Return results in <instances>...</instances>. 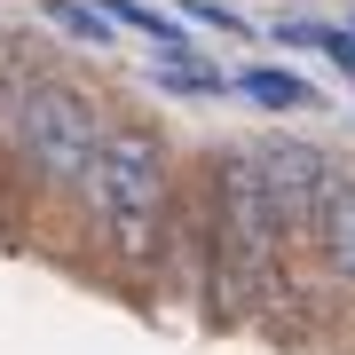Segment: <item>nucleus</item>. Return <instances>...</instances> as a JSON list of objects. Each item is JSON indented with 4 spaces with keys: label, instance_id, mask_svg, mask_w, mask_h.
Instances as JSON below:
<instances>
[{
    "label": "nucleus",
    "instance_id": "nucleus-4",
    "mask_svg": "<svg viewBox=\"0 0 355 355\" xmlns=\"http://www.w3.org/2000/svg\"><path fill=\"white\" fill-rule=\"evenodd\" d=\"M229 79H237V95L253 103V111H268V119H284V111H316V103H324L316 79L292 71V64H277V55H261V64H237Z\"/></svg>",
    "mask_w": 355,
    "mask_h": 355
},
{
    "label": "nucleus",
    "instance_id": "nucleus-8",
    "mask_svg": "<svg viewBox=\"0 0 355 355\" xmlns=\"http://www.w3.org/2000/svg\"><path fill=\"white\" fill-rule=\"evenodd\" d=\"M324 64L355 87V24H324Z\"/></svg>",
    "mask_w": 355,
    "mask_h": 355
},
{
    "label": "nucleus",
    "instance_id": "nucleus-9",
    "mask_svg": "<svg viewBox=\"0 0 355 355\" xmlns=\"http://www.w3.org/2000/svg\"><path fill=\"white\" fill-rule=\"evenodd\" d=\"M268 40H277L284 55H324V24H277Z\"/></svg>",
    "mask_w": 355,
    "mask_h": 355
},
{
    "label": "nucleus",
    "instance_id": "nucleus-1",
    "mask_svg": "<svg viewBox=\"0 0 355 355\" xmlns=\"http://www.w3.org/2000/svg\"><path fill=\"white\" fill-rule=\"evenodd\" d=\"M182 174L190 158L174 150V135L150 127V119H119L111 142H103V166L87 182V237L103 268L135 292V300H158L166 253H174V214H182Z\"/></svg>",
    "mask_w": 355,
    "mask_h": 355
},
{
    "label": "nucleus",
    "instance_id": "nucleus-5",
    "mask_svg": "<svg viewBox=\"0 0 355 355\" xmlns=\"http://www.w3.org/2000/svg\"><path fill=\"white\" fill-rule=\"evenodd\" d=\"M150 87L158 95H190V103H214V95H237V79L221 64H205V55L182 40V48H158L150 55Z\"/></svg>",
    "mask_w": 355,
    "mask_h": 355
},
{
    "label": "nucleus",
    "instance_id": "nucleus-3",
    "mask_svg": "<svg viewBox=\"0 0 355 355\" xmlns=\"http://www.w3.org/2000/svg\"><path fill=\"white\" fill-rule=\"evenodd\" d=\"M308 268L340 292V300H355V166L340 158V174L316 190V205H308Z\"/></svg>",
    "mask_w": 355,
    "mask_h": 355
},
{
    "label": "nucleus",
    "instance_id": "nucleus-6",
    "mask_svg": "<svg viewBox=\"0 0 355 355\" xmlns=\"http://www.w3.org/2000/svg\"><path fill=\"white\" fill-rule=\"evenodd\" d=\"M40 16H48L55 32H71L79 48H111V32H119L111 16L95 8V0H40Z\"/></svg>",
    "mask_w": 355,
    "mask_h": 355
},
{
    "label": "nucleus",
    "instance_id": "nucleus-2",
    "mask_svg": "<svg viewBox=\"0 0 355 355\" xmlns=\"http://www.w3.org/2000/svg\"><path fill=\"white\" fill-rule=\"evenodd\" d=\"M111 127H119V111H111L95 87L48 71V79L32 87V103L16 111V135H8L16 182H32L48 205H87V182H95V166H103Z\"/></svg>",
    "mask_w": 355,
    "mask_h": 355
},
{
    "label": "nucleus",
    "instance_id": "nucleus-7",
    "mask_svg": "<svg viewBox=\"0 0 355 355\" xmlns=\"http://www.w3.org/2000/svg\"><path fill=\"white\" fill-rule=\"evenodd\" d=\"M182 16H190L198 32H221V40H253V24H245L237 8H229V0H174Z\"/></svg>",
    "mask_w": 355,
    "mask_h": 355
}]
</instances>
